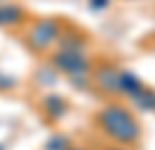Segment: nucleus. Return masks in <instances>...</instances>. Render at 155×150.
I'll list each match as a JSON object with an SVG mask.
<instances>
[{"instance_id":"f257e3e1","label":"nucleus","mask_w":155,"mask_h":150,"mask_svg":"<svg viewBox=\"0 0 155 150\" xmlns=\"http://www.w3.org/2000/svg\"><path fill=\"white\" fill-rule=\"evenodd\" d=\"M104 123H107V127H109V132L114 136L123 139V141H132V139L139 134V132H137V123L125 111H120V109H107Z\"/></svg>"}]
</instances>
